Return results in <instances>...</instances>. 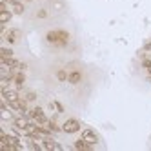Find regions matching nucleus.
I'll list each match as a JSON object with an SVG mask.
<instances>
[{
	"label": "nucleus",
	"mask_w": 151,
	"mask_h": 151,
	"mask_svg": "<svg viewBox=\"0 0 151 151\" xmlns=\"http://www.w3.org/2000/svg\"><path fill=\"white\" fill-rule=\"evenodd\" d=\"M69 38H71V35H69V31H66V29H51L49 33L46 35V40L49 42V44L57 46V47H66Z\"/></svg>",
	"instance_id": "obj_1"
},
{
	"label": "nucleus",
	"mask_w": 151,
	"mask_h": 151,
	"mask_svg": "<svg viewBox=\"0 0 151 151\" xmlns=\"http://www.w3.org/2000/svg\"><path fill=\"white\" fill-rule=\"evenodd\" d=\"M62 131L68 133V135L78 133V131H80V122L77 120V118H68V120L62 124Z\"/></svg>",
	"instance_id": "obj_2"
},
{
	"label": "nucleus",
	"mask_w": 151,
	"mask_h": 151,
	"mask_svg": "<svg viewBox=\"0 0 151 151\" xmlns=\"http://www.w3.org/2000/svg\"><path fill=\"white\" fill-rule=\"evenodd\" d=\"M80 137H82V138H84V140H86V142H88V144H91V146H96V144L100 142L99 135H96V133L93 131V129H84Z\"/></svg>",
	"instance_id": "obj_3"
},
{
	"label": "nucleus",
	"mask_w": 151,
	"mask_h": 151,
	"mask_svg": "<svg viewBox=\"0 0 151 151\" xmlns=\"http://www.w3.org/2000/svg\"><path fill=\"white\" fill-rule=\"evenodd\" d=\"M29 122H31V118H29V116H26V115H20V116H15L13 126H15L17 129H24V131H26V127L29 126Z\"/></svg>",
	"instance_id": "obj_4"
},
{
	"label": "nucleus",
	"mask_w": 151,
	"mask_h": 151,
	"mask_svg": "<svg viewBox=\"0 0 151 151\" xmlns=\"http://www.w3.org/2000/svg\"><path fill=\"white\" fill-rule=\"evenodd\" d=\"M2 99L6 100V102H15V100H18L20 99V95H18V89H2Z\"/></svg>",
	"instance_id": "obj_5"
},
{
	"label": "nucleus",
	"mask_w": 151,
	"mask_h": 151,
	"mask_svg": "<svg viewBox=\"0 0 151 151\" xmlns=\"http://www.w3.org/2000/svg\"><path fill=\"white\" fill-rule=\"evenodd\" d=\"M82 78H84V73H82L80 69H75V71H71V73H69L68 82H69V84H73V86H77V84H80V82H82Z\"/></svg>",
	"instance_id": "obj_6"
},
{
	"label": "nucleus",
	"mask_w": 151,
	"mask_h": 151,
	"mask_svg": "<svg viewBox=\"0 0 151 151\" xmlns=\"http://www.w3.org/2000/svg\"><path fill=\"white\" fill-rule=\"evenodd\" d=\"M4 38H6V42H9V44H17L20 40V31L18 29H9L4 35Z\"/></svg>",
	"instance_id": "obj_7"
},
{
	"label": "nucleus",
	"mask_w": 151,
	"mask_h": 151,
	"mask_svg": "<svg viewBox=\"0 0 151 151\" xmlns=\"http://www.w3.org/2000/svg\"><path fill=\"white\" fill-rule=\"evenodd\" d=\"M42 146H44V149H55V151H60V149H62V146H60L58 142H55L51 137L42 138Z\"/></svg>",
	"instance_id": "obj_8"
},
{
	"label": "nucleus",
	"mask_w": 151,
	"mask_h": 151,
	"mask_svg": "<svg viewBox=\"0 0 151 151\" xmlns=\"http://www.w3.org/2000/svg\"><path fill=\"white\" fill-rule=\"evenodd\" d=\"M73 147H75V149H84V151H91V149H93V146H91V144H88L82 137H80L78 140H75Z\"/></svg>",
	"instance_id": "obj_9"
},
{
	"label": "nucleus",
	"mask_w": 151,
	"mask_h": 151,
	"mask_svg": "<svg viewBox=\"0 0 151 151\" xmlns=\"http://www.w3.org/2000/svg\"><path fill=\"white\" fill-rule=\"evenodd\" d=\"M13 82H15V86L20 89L22 88V84L26 82V75H24V71H17L15 73V78H13Z\"/></svg>",
	"instance_id": "obj_10"
},
{
	"label": "nucleus",
	"mask_w": 151,
	"mask_h": 151,
	"mask_svg": "<svg viewBox=\"0 0 151 151\" xmlns=\"http://www.w3.org/2000/svg\"><path fill=\"white\" fill-rule=\"evenodd\" d=\"M15 13L13 11H7V9H0V24H7L9 20H11Z\"/></svg>",
	"instance_id": "obj_11"
},
{
	"label": "nucleus",
	"mask_w": 151,
	"mask_h": 151,
	"mask_svg": "<svg viewBox=\"0 0 151 151\" xmlns=\"http://www.w3.org/2000/svg\"><path fill=\"white\" fill-rule=\"evenodd\" d=\"M55 77H57V80H58V82H66V80H68V77H69V73H68L66 69H58Z\"/></svg>",
	"instance_id": "obj_12"
},
{
	"label": "nucleus",
	"mask_w": 151,
	"mask_h": 151,
	"mask_svg": "<svg viewBox=\"0 0 151 151\" xmlns=\"http://www.w3.org/2000/svg\"><path fill=\"white\" fill-rule=\"evenodd\" d=\"M24 11H26V7H24V0L13 6V13H15V15H24Z\"/></svg>",
	"instance_id": "obj_13"
},
{
	"label": "nucleus",
	"mask_w": 151,
	"mask_h": 151,
	"mask_svg": "<svg viewBox=\"0 0 151 151\" xmlns=\"http://www.w3.org/2000/svg\"><path fill=\"white\" fill-rule=\"evenodd\" d=\"M0 57L11 58V57H15V53H13V49H9V47H0Z\"/></svg>",
	"instance_id": "obj_14"
},
{
	"label": "nucleus",
	"mask_w": 151,
	"mask_h": 151,
	"mask_svg": "<svg viewBox=\"0 0 151 151\" xmlns=\"http://www.w3.org/2000/svg\"><path fill=\"white\" fill-rule=\"evenodd\" d=\"M49 106H51V107H53V109H55L57 113H64V111H66V107H64V106H62V102H58V100L51 102Z\"/></svg>",
	"instance_id": "obj_15"
},
{
	"label": "nucleus",
	"mask_w": 151,
	"mask_h": 151,
	"mask_svg": "<svg viewBox=\"0 0 151 151\" xmlns=\"http://www.w3.org/2000/svg\"><path fill=\"white\" fill-rule=\"evenodd\" d=\"M22 99H26L27 102H35V100H37V93H35V91H26V93L22 95Z\"/></svg>",
	"instance_id": "obj_16"
},
{
	"label": "nucleus",
	"mask_w": 151,
	"mask_h": 151,
	"mask_svg": "<svg viewBox=\"0 0 151 151\" xmlns=\"http://www.w3.org/2000/svg\"><path fill=\"white\" fill-rule=\"evenodd\" d=\"M37 18H38V20H44V18H47V9H44V7H42V9H38V11H37Z\"/></svg>",
	"instance_id": "obj_17"
},
{
	"label": "nucleus",
	"mask_w": 151,
	"mask_h": 151,
	"mask_svg": "<svg viewBox=\"0 0 151 151\" xmlns=\"http://www.w3.org/2000/svg\"><path fill=\"white\" fill-rule=\"evenodd\" d=\"M144 51H151V40L144 44Z\"/></svg>",
	"instance_id": "obj_18"
},
{
	"label": "nucleus",
	"mask_w": 151,
	"mask_h": 151,
	"mask_svg": "<svg viewBox=\"0 0 151 151\" xmlns=\"http://www.w3.org/2000/svg\"><path fill=\"white\" fill-rule=\"evenodd\" d=\"M53 7H55V9H57V11H58V9H62L64 6H62L60 2H55V4H53Z\"/></svg>",
	"instance_id": "obj_19"
},
{
	"label": "nucleus",
	"mask_w": 151,
	"mask_h": 151,
	"mask_svg": "<svg viewBox=\"0 0 151 151\" xmlns=\"http://www.w3.org/2000/svg\"><path fill=\"white\" fill-rule=\"evenodd\" d=\"M18 2H22V0H7V4H11V6H15V4H18Z\"/></svg>",
	"instance_id": "obj_20"
},
{
	"label": "nucleus",
	"mask_w": 151,
	"mask_h": 151,
	"mask_svg": "<svg viewBox=\"0 0 151 151\" xmlns=\"http://www.w3.org/2000/svg\"><path fill=\"white\" fill-rule=\"evenodd\" d=\"M146 69H147V73H149V75H151V62H149V66H147V68H146Z\"/></svg>",
	"instance_id": "obj_21"
},
{
	"label": "nucleus",
	"mask_w": 151,
	"mask_h": 151,
	"mask_svg": "<svg viewBox=\"0 0 151 151\" xmlns=\"http://www.w3.org/2000/svg\"><path fill=\"white\" fill-rule=\"evenodd\" d=\"M24 2H33V0H24Z\"/></svg>",
	"instance_id": "obj_22"
}]
</instances>
